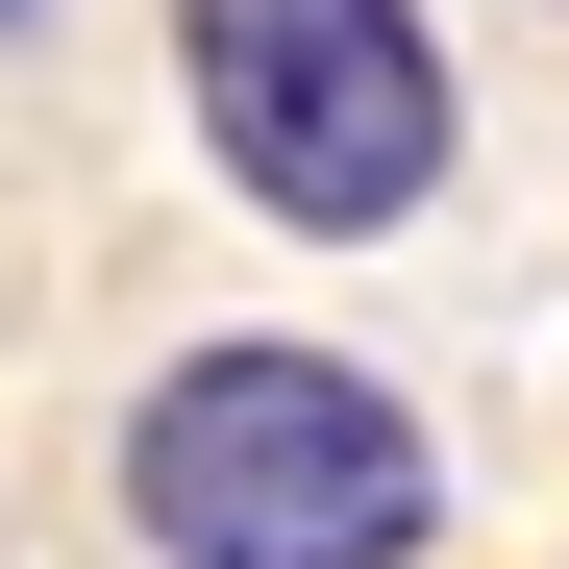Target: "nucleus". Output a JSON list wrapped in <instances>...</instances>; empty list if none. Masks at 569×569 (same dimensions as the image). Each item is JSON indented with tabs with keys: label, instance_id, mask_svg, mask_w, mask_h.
I'll return each mask as SVG.
<instances>
[{
	"label": "nucleus",
	"instance_id": "1",
	"mask_svg": "<svg viewBox=\"0 0 569 569\" xmlns=\"http://www.w3.org/2000/svg\"><path fill=\"white\" fill-rule=\"evenodd\" d=\"M124 545L149 569H421L446 446H421L397 371H347L298 322H223L124 397Z\"/></svg>",
	"mask_w": 569,
	"mask_h": 569
},
{
	"label": "nucleus",
	"instance_id": "2",
	"mask_svg": "<svg viewBox=\"0 0 569 569\" xmlns=\"http://www.w3.org/2000/svg\"><path fill=\"white\" fill-rule=\"evenodd\" d=\"M173 100H199V173L298 248H397L470 173V74L421 0H173Z\"/></svg>",
	"mask_w": 569,
	"mask_h": 569
},
{
	"label": "nucleus",
	"instance_id": "3",
	"mask_svg": "<svg viewBox=\"0 0 569 569\" xmlns=\"http://www.w3.org/2000/svg\"><path fill=\"white\" fill-rule=\"evenodd\" d=\"M0 26H50V0H0Z\"/></svg>",
	"mask_w": 569,
	"mask_h": 569
}]
</instances>
